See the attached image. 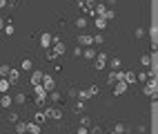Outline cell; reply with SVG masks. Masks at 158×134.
<instances>
[{"mask_svg": "<svg viewBox=\"0 0 158 134\" xmlns=\"http://www.w3.org/2000/svg\"><path fill=\"white\" fill-rule=\"evenodd\" d=\"M107 60H109V56L105 54V51H98V54H96V58H94V67H96V69L100 71V69H105Z\"/></svg>", "mask_w": 158, "mask_h": 134, "instance_id": "obj_1", "label": "cell"}, {"mask_svg": "<svg viewBox=\"0 0 158 134\" xmlns=\"http://www.w3.org/2000/svg\"><path fill=\"white\" fill-rule=\"evenodd\" d=\"M40 85H43V87H45V92L49 94V92H54V89H56V80H54V76L43 74V80H40Z\"/></svg>", "mask_w": 158, "mask_h": 134, "instance_id": "obj_2", "label": "cell"}, {"mask_svg": "<svg viewBox=\"0 0 158 134\" xmlns=\"http://www.w3.org/2000/svg\"><path fill=\"white\" fill-rule=\"evenodd\" d=\"M45 116H47V121H60L62 119V112L58 107H47L45 110Z\"/></svg>", "mask_w": 158, "mask_h": 134, "instance_id": "obj_3", "label": "cell"}, {"mask_svg": "<svg viewBox=\"0 0 158 134\" xmlns=\"http://www.w3.org/2000/svg\"><path fill=\"white\" fill-rule=\"evenodd\" d=\"M7 80H9V85H18L20 83V69L11 67V69H9V74H7Z\"/></svg>", "mask_w": 158, "mask_h": 134, "instance_id": "obj_4", "label": "cell"}, {"mask_svg": "<svg viewBox=\"0 0 158 134\" xmlns=\"http://www.w3.org/2000/svg\"><path fill=\"white\" fill-rule=\"evenodd\" d=\"M78 45H80V47H91V45H94V40H91L89 34L80 32V34H78Z\"/></svg>", "mask_w": 158, "mask_h": 134, "instance_id": "obj_5", "label": "cell"}, {"mask_svg": "<svg viewBox=\"0 0 158 134\" xmlns=\"http://www.w3.org/2000/svg\"><path fill=\"white\" fill-rule=\"evenodd\" d=\"M51 40H54V36H51L49 32L40 34V47H43V49H49V47H51Z\"/></svg>", "mask_w": 158, "mask_h": 134, "instance_id": "obj_6", "label": "cell"}, {"mask_svg": "<svg viewBox=\"0 0 158 134\" xmlns=\"http://www.w3.org/2000/svg\"><path fill=\"white\" fill-rule=\"evenodd\" d=\"M145 94H147V96H152V98L156 96V80H154V78L147 80V85H145Z\"/></svg>", "mask_w": 158, "mask_h": 134, "instance_id": "obj_7", "label": "cell"}, {"mask_svg": "<svg viewBox=\"0 0 158 134\" xmlns=\"http://www.w3.org/2000/svg\"><path fill=\"white\" fill-rule=\"evenodd\" d=\"M96 54H98V51L94 49V47H82V58H85V60H94Z\"/></svg>", "mask_w": 158, "mask_h": 134, "instance_id": "obj_8", "label": "cell"}, {"mask_svg": "<svg viewBox=\"0 0 158 134\" xmlns=\"http://www.w3.org/2000/svg\"><path fill=\"white\" fill-rule=\"evenodd\" d=\"M40 132H43V125H38V123H34V121L27 123V134H40Z\"/></svg>", "mask_w": 158, "mask_h": 134, "instance_id": "obj_9", "label": "cell"}, {"mask_svg": "<svg viewBox=\"0 0 158 134\" xmlns=\"http://www.w3.org/2000/svg\"><path fill=\"white\" fill-rule=\"evenodd\" d=\"M127 83H125V80H118V83H116V87H114V94L116 96H120V94H125V92H127Z\"/></svg>", "mask_w": 158, "mask_h": 134, "instance_id": "obj_10", "label": "cell"}, {"mask_svg": "<svg viewBox=\"0 0 158 134\" xmlns=\"http://www.w3.org/2000/svg\"><path fill=\"white\" fill-rule=\"evenodd\" d=\"M120 80H125L127 85H134L136 83V71H123V78Z\"/></svg>", "mask_w": 158, "mask_h": 134, "instance_id": "obj_11", "label": "cell"}, {"mask_svg": "<svg viewBox=\"0 0 158 134\" xmlns=\"http://www.w3.org/2000/svg\"><path fill=\"white\" fill-rule=\"evenodd\" d=\"M51 49H54V54H56V56H62V54L67 51V45H62L60 40H58V43H54V45H51Z\"/></svg>", "mask_w": 158, "mask_h": 134, "instance_id": "obj_12", "label": "cell"}, {"mask_svg": "<svg viewBox=\"0 0 158 134\" xmlns=\"http://www.w3.org/2000/svg\"><path fill=\"white\" fill-rule=\"evenodd\" d=\"M11 105H14V96H9V94L0 96V107H11Z\"/></svg>", "mask_w": 158, "mask_h": 134, "instance_id": "obj_13", "label": "cell"}, {"mask_svg": "<svg viewBox=\"0 0 158 134\" xmlns=\"http://www.w3.org/2000/svg\"><path fill=\"white\" fill-rule=\"evenodd\" d=\"M43 80V71L40 69H31V85H38Z\"/></svg>", "mask_w": 158, "mask_h": 134, "instance_id": "obj_14", "label": "cell"}, {"mask_svg": "<svg viewBox=\"0 0 158 134\" xmlns=\"http://www.w3.org/2000/svg\"><path fill=\"white\" fill-rule=\"evenodd\" d=\"M73 25H76V27L80 29V32H85V29H87V16H78Z\"/></svg>", "mask_w": 158, "mask_h": 134, "instance_id": "obj_15", "label": "cell"}, {"mask_svg": "<svg viewBox=\"0 0 158 134\" xmlns=\"http://www.w3.org/2000/svg\"><path fill=\"white\" fill-rule=\"evenodd\" d=\"M20 69H25V71H31V69H34V60H31V58H25V60H20Z\"/></svg>", "mask_w": 158, "mask_h": 134, "instance_id": "obj_16", "label": "cell"}, {"mask_svg": "<svg viewBox=\"0 0 158 134\" xmlns=\"http://www.w3.org/2000/svg\"><path fill=\"white\" fill-rule=\"evenodd\" d=\"M149 80V71H136V83H147Z\"/></svg>", "mask_w": 158, "mask_h": 134, "instance_id": "obj_17", "label": "cell"}, {"mask_svg": "<svg viewBox=\"0 0 158 134\" xmlns=\"http://www.w3.org/2000/svg\"><path fill=\"white\" fill-rule=\"evenodd\" d=\"M94 23H96V29H100V32H105V27H107V20H105V18L96 16V18H94Z\"/></svg>", "mask_w": 158, "mask_h": 134, "instance_id": "obj_18", "label": "cell"}, {"mask_svg": "<svg viewBox=\"0 0 158 134\" xmlns=\"http://www.w3.org/2000/svg\"><path fill=\"white\" fill-rule=\"evenodd\" d=\"M31 121H34V123H38V125H43V123L47 121V116H45V112H36V114H34V119H31Z\"/></svg>", "mask_w": 158, "mask_h": 134, "instance_id": "obj_19", "label": "cell"}, {"mask_svg": "<svg viewBox=\"0 0 158 134\" xmlns=\"http://www.w3.org/2000/svg\"><path fill=\"white\" fill-rule=\"evenodd\" d=\"M107 65H111L114 71H118V69L123 67V60H120V58H111V60H107Z\"/></svg>", "mask_w": 158, "mask_h": 134, "instance_id": "obj_20", "label": "cell"}, {"mask_svg": "<svg viewBox=\"0 0 158 134\" xmlns=\"http://www.w3.org/2000/svg\"><path fill=\"white\" fill-rule=\"evenodd\" d=\"M120 78H123V69H118V71H111V74H109V83H118Z\"/></svg>", "mask_w": 158, "mask_h": 134, "instance_id": "obj_21", "label": "cell"}, {"mask_svg": "<svg viewBox=\"0 0 158 134\" xmlns=\"http://www.w3.org/2000/svg\"><path fill=\"white\" fill-rule=\"evenodd\" d=\"M16 134H27V123L25 121H18L16 123Z\"/></svg>", "mask_w": 158, "mask_h": 134, "instance_id": "obj_22", "label": "cell"}, {"mask_svg": "<svg viewBox=\"0 0 158 134\" xmlns=\"http://www.w3.org/2000/svg\"><path fill=\"white\" fill-rule=\"evenodd\" d=\"M76 98H78V101H82V103H87V101H89L91 96H89V92H87V89H80V92H78V96H76Z\"/></svg>", "mask_w": 158, "mask_h": 134, "instance_id": "obj_23", "label": "cell"}, {"mask_svg": "<svg viewBox=\"0 0 158 134\" xmlns=\"http://www.w3.org/2000/svg\"><path fill=\"white\" fill-rule=\"evenodd\" d=\"M2 32H5L7 36H14V32H16V27H14L11 23H5V27H2Z\"/></svg>", "mask_w": 158, "mask_h": 134, "instance_id": "obj_24", "label": "cell"}, {"mask_svg": "<svg viewBox=\"0 0 158 134\" xmlns=\"http://www.w3.org/2000/svg\"><path fill=\"white\" fill-rule=\"evenodd\" d=\"M149 65H152V56H149V54L140 56V67H149Z\"/></svg>", "mask_w": 158, "mask_h": 134, "instance_id": "obj_25", "label": "cell"}, {"mask_svg": "<svg viewBox=\"0 0 158 134\" xmlns=\"http://www.w3.org/2000/svg\"><path fill=\"white\" fill-rule=\"evenodd\" d=\"M80 128H91V116H80Z\"/></svg>", "mask_w": 158, "mask_h": 134, "instance_id": "obj_26", "label": "cell"}, {"mask_svg": "<svg viewBox=\"0 0 158 134\" xmlns=\"http://www.w3.org/2000/svg\"><path fill=\"white\" fill-rule=\"evenodd\" d=\"M7 89H9V80L0 78V94H7Z\"/></svg>", "mask_w": 158, "mask_h": 134, "instance_id": "obj_27", "label": "cell"}, {"mask_svg": "<svg viewBox=\"0 0 158 134\" xmlns=\"http://www.w3.org/2000/svg\"><path fill=\"white\" fill-rule=\"evenodd\" d=\"M14 98H16V105H25V103H27V96L23 94V92H20V94H16Z\"/></svg>", "mask_w": 158, "mask_h": 134, "instance_id": "obj_28", "label": "cell"}, {"mask_svg": "<svg viewBox=\"0 0 158 134\" xmlns=\"http://www.w3.org/2000/svg\"><path fill=\"white\" fill-rule=\"evenodd\" d=\"M7 121H9V123H18V121H20L18 112H9V114H7Z\"/></svg>", "mask_w": 158, "mask_h": 134, "instance_id": "obj_29", "label": "cell"}, {"mask_svg": "<svg viewBox=\"0 0 158 134\" xmlns=\"http://www.w3.org/2000/svg\"><path fill=\"white\" fill-rule=\"evenodd\" d=\"M91 40H94V45H102L105 43V36L102 34H96V36H91Z\"/></svg>", "mask_w": 158, "mask_h": 134, "instance_id": "obj_30", "label": "cell"}, {"mask_svg": "<svg viewBox=\"0 0 158 134\" xmlns=\"http://www.w3.org/2000/svg\"><path fill=\"white\" fill-rule=\"evenodd\" d=\"M114 132H116V134H123V132H127V125H123V123H116Z\"/></svg>", "mask_w": 158, "mask_h": 134, "instance_id": "obj_31", "label": "cell"}, {"mask_svg": "<svg viewBox=\"0 0 158 134\" xmlns=\"http://www.w3.org/2000/svg\"><path fill=\"white\" fill-rule=\"evenodd\" d=\"M47 96L51 98V103H58V101H60V94H58V92H56V89H54V92H49V94H47Z\"/></svg>", "mask_w": 158, "mask_h": 134, "instance_id": "obj_32", "label": "cell"}, {"mask_svg": "<svg viewBox=\"0 0 158 134\" xmlns=\"http://www.w3.org/2000/svg\"><path fill=\"white\" fill-rule=\"evenodd\" d=\"M102 18H105V20H114V18H116V11H114V9H107Z\"/></svg>", "mask_w": 158, "mask_h": 134, "instance_id": "obj_33", "label": "cell"}, {"mask_svg": "<svg viewBox=\"0 0 158 134\" xmlns=\"http://www.w3.org/2000/svg\"><path fill=\"white\" fill-rule=\"evenodd\" d=\"M73 110H76L78 114H80V112H85V103H82V101H76V105H73Z\"/></svg>", "mask_w": 158, "mask_h": 134, "instance_id": "obj_34", "label": "cell"}, {"mask_svg": "<svg viewBox=\"0 0 158 134\" xmlns=\"http://www.w3.org/2000/svg\"><path fill=\"white\" fill-rule=\"evenodd\" d=\"M9 69H11L9 65H0V76H2V78H7V74H9Z\"/></svg>", "mask_w": 158, "mask_h": 134, "instance_id": "obj_35", "label": "cell"}, {"mask_svg": "<svg viewBox=\"0 0 158 134\" xmlns=\"http://www.w3.org/2000/svg\"><path fill=\"white\" fill-rule=\"evenodd\" d=\"M45 56H47L49 60H56V58H58V56L54 54V49H51V47H49V49H45Z\"/></svg>", "mask_w": 158, "mask_h": 134, "instance_id": "obj_36", "label": "cell"}, {"mask_svg": "<svg viewBox=\"0 0 158 134\" xmlns=\"http://www.w3.org/2000/svg\"><path fill=\"white\" fill-rule=\"evenodd\" d=\"M87 92H89V96H96L98 92H100V87H98V85H89V89H87Z\"/></svg>", "mask_w": 158, "mask_h": 134, "instance_id": "obj_37", "label": "cell"}, {"mask_svg": "<svg viewBox=\"0 0 158 134\" xmlns=\"http://www.w3.org/2000/svg\"><path fill=\"white\" fill-rule=\"evenodd\" d=\"M143 36H145V29H143V27H138V29L134 32V38H138V40H140Z\"/></svg>", "mask_w": 158, "mask_h": 134, "instance_id": "obj_38", "label": "cell"}, {"mask_svg": "<svg viewBox=\"0 0 158 134\" xmlns=\"http://www.w3.org/2000/svg\"><path fill=\"white\" fill-rule=\"evenodd\" d=\"M67 96H69V98H76V96H78V89H76V87H69Z\"/></svg>", "mask_w": 158, "mask_h": 134, "instance_id": "obj_39", "label": "cell"}, {"mask_svg": "<svg viewBox=\"0 0 158 134\" xmlns=\"http://www.w3.org/2000/svg\"><path fill=\"white\" fill-rule=\"evenodd\" d=\"M89 134H102V128H100V125H94V128L89 130Z\"/></svg>", "mask_w": 158, "mask_h": 134, "instance_id": "obj_40", "label": "cell"}, {"mask_svg": "<svg viewBox=\"0 0 158 134\" xmlns=\"http://www.w3.org/2000/svg\"><path fill=\"white\" fill-rule=\"evenodd\" d=\"M73 56H82V47H80V45L73 47Z\"/></svg>", "mask_w": 158, "mask_h": 134, "instance_id": "obj_41", "label": "cell"}, {"mask_svg": "<svg viewBox=\"0 0 158 134\" xmlns=\"http://www.w3.org/2000/svg\"><path fill=\"white\" fill-rule=\"evenodd\" d=\"M147 132H149V128H147V125H138V134H147Z\"/></svg>", "mask_w": 158, "mask_h": 134, "instance_id": "obj_42", "label": "cell"}, {"mask_svg": "<svg viewBox=\"0 0 158 134\" xmlns=\"http://www.w3.org/2000/svg\"><path fill=\"white\" fill-rule=\"evenodd\" d=\"M76 134H89V130H87V128H78Z\"/></svg>", "mask_w": 158, "mask_h": 134, "instance_id": "obj_43", "label": "cell"}, {"mask_svg": "<svg viewBox=\"0 0 158 134\" xmlns=\"http://www.w3.org/2000/svg\"><path fill=\"white\" fill-rule=\"evenodd\" d=\"M116 2H118V0H107V5H105V7H109V9H114V5Z\"/></svg>", "mask_w": 158, "mask_h": 134, "instance_id": "obj_44", "label": "cell"}, {"mask_svg": "<svg viewBox=\"0 0 158 134\" xmlns=\"http://www.w3.org/2000/svg\"><path fill=\"white\" fill-rule=\"evenodd\" d=\"M7 7V0H0V9H5Z\"/></svg>", "mask_w": 158, "mask_h": 134, "instance_id": "obj_45", "label": "cell"}, {"mask_svg": "<svg viewBox=\"0 0 158 134\" xmlns=\"http://www.w3.org/2000/svg\"><path fill=\"white\" fill-rule=\"evenodd\" d=\"M2 27H5V18H2V16H0V29H2Z\"/></svg>", "mask_w": 158, "mask_h": 134, "instance_id": "obj_46", "label": "cell"}, {"mask_svg": "<svg viewBox=\"0 0 158 134\" xmlns=\"http://www.w3.org/2000/svg\"><path fill=\"white\" fill-rule=\"evenodd\" d=\"M7 2H16V0H7Z\"/></svg>", "mask_w": 158, "mask_h": 134, "instance_id": "obj_47", "label": "cell"}, {"mask_svg": "<svg viewBox=\"0 0 158 134\" xmlns=\"http://www.w3.org/2000/svg\"><path fill=\"white\" fill-rule=\"evenodd\" d=\"M109 134H116V132H109Z\"/></svg>", "mask_w": 158, "mask_h": 134, "instance_id": "obj_48", "label": "cell"}, {"mask_svg": "<svg viewBox=\"0 0 158 134\" xmlns=\"http://www.w3.org/2000/svg\"><path fill=\"white\" fill-rule=\"evenodd\" d=\"M0 96H2V94H0Z\"/></svg>", "mask_w": 158, "mask_h": 134, "instance_id": "obj_49", "label": "cell"}]
</instances>
